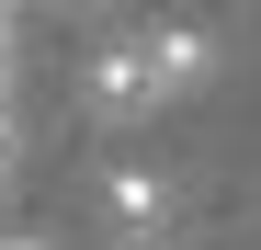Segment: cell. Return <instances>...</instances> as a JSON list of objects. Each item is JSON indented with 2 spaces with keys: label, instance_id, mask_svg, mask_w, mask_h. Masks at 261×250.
<instances>
[{
  "label": "cell",
  "instance_id": "cell-1",
  "mask_svg": "<svg viewBox=\"0 0 261 250\" xmlns=\"http://www.w3.org/2000/svg\"><path fill=\"white\" fill-rule=\"evenodd\" d=\"M204 34L193 23H148V34H114V46L80 68V91H91V114L102 125H148V114H170L182 91H204Z\"/></svg>",
  "mask_w": 261,
  "mask_h": 250
},
{
  "label": "cell",
  "instance_id": "cell-2",
  "mask_svg": "<svg viewBox=\"0 0 261 250\" xmlns=\"http://www.w3.org/2000/svg\"><path fill=\"white\" fill-rule=\"evenodd\" d=\"M102 216H114V239H159V216H170V182L125 159V171L102 182Z\"/></svg>",
  "mask_w": 261,
  "mask_h": 250
},
{
  "label": "cell",
  "instance_id": "cell-3",
  "mask_svg": "<svg viewBox=\"0 0 261 250\" xmlns=\"http://www.w3.org/2000/svg\"><path fill=\"white\" fill-rule=\"evenodd\" d=\"M0 182H12V103H0Z\"/></svg>",
  "mask_w": 261,
  "mask_h": 250
},
{
  "label": "cell",
  "instance_id": "cell-4",
  "mask_svg": "<svg viewBox=\"0 0 261 250\" xmlns=\"http://www.w3.org/2000/svg\"><path fill=\"white\" fill-rule=\"evenodd\" d=\"M0 250H46V239H0Z\"/></svg>",
  "mask_w": 261,
  "mask_h": 250
},
{
  "label": "cell",
  "instance_id": "cell-5",
  "mask_svg": "<svg viewBox=\"0 0 261 250\" xmlns=\"http://www.w3.org/2000/svg\"><path fill=\"white\" fill-rule=\"evenodd\" d=\"M0 34H12V0H0Z\"/></svg>",
  "mask_w": 261,
  "mask_h": 250
}]
</instances>
